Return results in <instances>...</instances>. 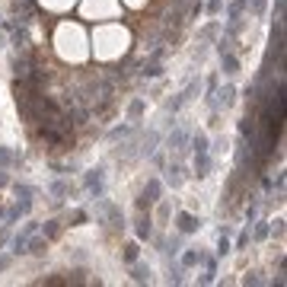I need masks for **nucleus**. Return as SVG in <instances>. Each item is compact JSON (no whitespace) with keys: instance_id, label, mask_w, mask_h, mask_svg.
<instances>
[{"instance_id":"nucleus-1","label":"nucleus","mask_w":287,"mask_h":287,"mask_svg":"<svg viewBox=\"0 0 287 287\" xmlns=\"http://www.w3.org/2000/svg\"><path fill=\"white\" fill-rule=\"evenodd\" d=\"M160 201H163V182L157 176H150L144 191H140V198H137V211H150L153 205H160Z\"/></svg>"},{"instance_id":"nucleus-2","label":"nucleus","mask_w":287,"mask_h":287,"mask_svg":"<svg viewBox=\"0 0 287 287\" xmlns=\"http://www.w3.org/2000/svg\"><path fill=\"white\" fill-rule=\"evenodd\" d=\"M83 188L90 198H105V173L102 169H87L83 176Z\"/></svg>"},{"instance_id":"nucleus-3","label":"nucleus","mask_w":287,"mask_h":287,"mask_svg":"<svg viewBox=\"0 0 287 287\" xmlns=\"http://www.w3.org/2000/svg\"><path fill=\"white\" fill-rule=\"evenodd\" d=\"M198 230H201V217H198V214H191V211H179L176 214V233L188 236V233H198Z\"/></svg>"},{"instance_id":"nucleus-4","label":"nucleus","mask_w":287,"mask_h":287,"mask_svg":"<svg viewBox=\"0 0 287 287\" xmlns=\"http://www.w3.org/2000/svg\"><path fill=\"white\" fill-rule=\"evenodd\" d=\"M32 233H39V220H26V226L13 236V249H10V252H13V255H26V243H29Z\"/></svg>"},{"instance_id":"nucleus-5","label":"nucleus","mask_w":287,"mask_h":287,"mask_svg":"<svg viewBox=\"0 0 287 287\" xmlns=\"http://www.w3.org/2000/svg\"><path fill=\"white\" fill-rule=\"evenodd\" d=\"M188 137H191V134H188L185 128H176L173 134L166 137V150L176 153V160H179V157H185V144H188Z\"/></svg>"},{"instance_id":"nucleus-6","label":"nucleus","mask_w":287,"mask_h":287,"mask_svg":"<svg viewBox=\"0 0 287 287\" xmlns=\"http://www.w3.org/2000/svg\"><path fill=\"white\" fill-rule=\"evenodd\" d=\"M198 90H201V83H198V80H191V83H188V87H185V90H182V93H179V96H176V99L169 102V112H179V109H182V105H185V102H191V96H195Z\"/></svg>"},{"instance_id":"nucleus-7","label":"nucleus","mask_w":287,"mask_h":287,"mask_svg":"<svg viewBox=\"0 0 287 287\" xmlns=\"http://www.w3.org/2000/svg\"><path fill=\"white\" fill-rule=\"evenodd\" d=\"M201 252H205V249H179V265H182L185 271L201 265Z\"/></svg>"},{"instance_id":"nucleus-8","label":"nucleus","mask_w":287,"mask_h":287,"mask_svg":"<svg viewBox=\"0 0 287 287\" xmlns=\"http://www.w3.org/2000/svg\"><path fill=\"white\" fill-rule=\"evenodd\" d=\"M48 252V239L39 236V233H32L29 236V243H26V255H35V259H42Z\"/></svg>"},{"instance_id":"nucleus-9","label":"nucleus","mask_w":287,"mask_h":287,"mask_svg":"<svg viewBox=\"0 0 287 287\" xmlns=\"http://www.w3.org/2000/svg\"><path fill=\"white\" fill-rule=\"evenodd\" d=\"M220 70L226 77H236L239 74V58L233 51H220Z\"/></svg>"},{"instance_id":"nucleus-10","label":"nucleus","mask_w":287,"mask_h":287,"mask_svg":"<svg viewBox=\"0 0 287 287\" xmlns=\"http://www.w3.org/2000/svg\"><path fill=\"white\" fill-rule=\"evenodd\" d=\"M195 176H198V179H208V176H211V150L195 153Z\"/></svg>"},{"instance_id":"nucleus-11","label":"nucleus","mask_w":287,"mask_h":287,"mask_svg":"<svg viewBox=\"0 0 287 287\" xmlns=\"http://www.w3.org/2000/svg\"><path fill=\"white\" fill-rule=\"evenodd\" d=\"M182 173H185V169H182V163L173 160V163H169V169H166V182H169L173 188H179V185H182V179H185Z\"/></svg>"},{"instance_id":"nucleus-12","label":"nucleus","mask_w":287,"mask_h":287,"mask_svg":"<svg viewBox=\"0 0 287 287\" xmlns=\"http://www.w3.org/2000/svg\"><path fill=\"white\" fill-rule=\"evenodd\" d=\"M16 191V201H22V205H32V195H35V188L29 182H10Z\"/></svg>"},{"instance_id":"nucleus-13","label":"nucleus","mask_w":287,"mask_h":287,"mask_svg":"<svg viewBox=\"0 0 287 287\" xmlns=\"http://www.w3.org/2000/svg\"><path fill=\"white\" fill-rule=\"evenodd\" d=\"M131 281H134V284H147V281H150V265L131 262Z\"/></svg>"},{"instance_id":"nucleus-14","label":"nucleus","mask_w":287,"mask_h":287,"mask_svg":"<svg viewBox=\"0 0 287 287\" xmlns=\"http://www.w3.org/2000/svg\"><path fill=\"white\" fill-rule=\"evenodd\" d=\"M249 233H252L255 239H268L271 236V220H252L249 223Z\"/></svg>"},{"instance_id":"nucleus-15","label":"nucleus","mask_w":287,"mask_h":287,"mask_svg":"<svg viewBox=\"0 0 287 287\" xmlns=\"http://www.w3.org/2000/svg\"><path fill=\"white\" fill-rule=\"evenodd\" d=\"M150 236H153V217L147 214V217H140V220H137V239L144 243V239H150Z\"/></svg>"},{"instance_id":"nucleus-16","label":"nucleus","mask_w":287,"mask_h":287,"mask_svg":"<svg viewBox=\"0 0 287 287\" xmlns=\"http://www.w3.org/2000/svg\"><path fill=\"white\" fill-rule=\"evenodd\" d=\"M102 208H105V214L112 217V226H118V230H122V226H125V214L118 211V208L112 205V201H102Z\"/></svg>"},{"instance_id":"nucleus-17","label":"nucleus","mask_w":287,"mask_h":287,"mask_svg":"<svg viewBox=\"0 0 287 287\" xmlns=\"http://www.w3.org/2000/svg\"><path fill=\"white\" fill-rule=\"evenodd\" d=\"M122 259H125V265H131V262H137V259H140V239H134V243H128V246H125Z\"/></svg>"},{"instance_id":"nucleus-18","label":"nucleus","mask_w":287,"mask_h":287,"mask_svg":"<svg viewBox=\"0 0 287 287\" xmlns=\"http://www.w3.org/2000/svg\"><path fill=\"white\" fill-rule=\"evenodd\" d=\"M10 163L19 166V163H22V157H19V153H13V150H7V147H0V169H7Z\"/></svg>"},{"instance_id":"nucleus-19","label":"nucleus","mask_w":287,"mask_h":287,"mask_svg":"<svg viewBox=\"0 0 287 287\" xmlns=\"http://www.w3.org/2000/svg\"><path fill=\"white\" fill-rule=\"evenodd\" d=\"M42 236L45 239H58V236H61V220H48L42 226Z\"/></svg>"},{"instance_id":"nucleus-20","label":"nucleus","mask_w":287,"mask_h":287,"mask_svg":"<svg viewBox=\"0 0 287 287\" xmlns=\"http://www.w3.org/2000/svg\"><path fill=\"white\" fill-rule=\"evenodd\" d=\"M51 195H54L58 201H61V198H67V195H70V185L64 182V179H54V182H51Z\"/></svg>"},{"instance_id":"nucleus-21","label":"nucleus","mask_w":287,"mask_h":287,"mask_svg":"<svg viewBox=\"0 0 287 287\" xmlns=\"http://www.w3.org/2000/svg\"><path fill=\"white\" fill-rule=\"evenodd\" d=\"M230 252H233V246H230V233H220V239H217V259L230 255Z\"/></svg>"},{"instance_id":"nucleus-22","label":"nucleus","mask_w":287,"mask_h":287,"mask_svg":"<svg viewBox=\"0 0 287 287\" xmlns=\"http://www.w3.org/2000/svg\"><path fill=\"white\" fill-rule=\"evenodd\" d=\"M90 220V214L87 211H83V208H77L74 214H70V226H83V223H87Z\"/></svg>"},{"instance_id":"nucleus-23","label":"nucleus","mask_w":287,"mask_h":287,"mask_svg":"<svg viewBox=\"0 0 287 287\" xmlns=\"http://www.w3.org/2000/svg\"><path fill=\"white\" fill-rule=\"evenodd\" d=\"M249 239H252V233H249V223H246L243 230H239V236H236V246H233V249H246V246H249Z\"/></svg>"},{"instance_id":"nucleus-24","label":"nucleus","mask_w":287,"mask_h":287,"mask_svg":"<svg viewBox=\"0 0 287 287\" xmlns=\"http://www.w3.org/2000/svg\"><path fill=\"white\" fill-rule=\"evenodd\" d=\"M243 284H252V287H259V284H265V278H262L259 271H249L246 278H243Z\"/></svg>"},{"instance_id":"nucleus-25","label":"nucleus","mask_w":287,"mask_h":287,"mask_svg":"<svg viewBox=\"0 0 287 287\" xmlns=\"http://www.w3.org/2000/svg\"><path fill=\"white\" fill-rule=\"evenodd\" d=\"M128 115H131V118H140V115H144V99H134V102H131Z\"/></svg>"},{"instance_id":"nucleus-26","label":"nucleus","mask_w":287,"mask_h":287,"mask_svg":"<svg viewBox=\"0 0 287 287\" xmlns=\"http://www.w3.org/2000/svg\"><path fill=\"white\" fill-rule=\"evenodd\" d=\"M205 10H208L211 16H217L220 10H223V0H208V4H205Z\"/></svg>"},{"instance_id":"nucleus-27","label":"nucleus","mask_w":287,"mask_h":287,"mask_svg":"<svg viewBox=\"0 0 287 287\" xmlns=\"http://www.w3.org/2000/svg\"><path fill=\"white\" fill-rule=\"evenodd\" d=\"M128 134H131V128H128V125H118V128H112V134H109V137L118 140V137H128Z\"/></svg>"},{"instance_id":"nucleus-28","label":"nucleus","mask_w":287,"mask_h":287,"mask_svg":"<svg viewBox=\"0 0 287 287\" xmlns=\"http://www.w3.org/2000/svg\"><path fill=\"white\" fill-rule=\"evenodd\" d=\"M10 265H13V252H10V255H7V252H0V271H7Z\"/></svg>"},{"instance_id":"nucleus-29","label":"nucleus","mask_w":287,"mask_h":287,"mask_svg":"<svg viewBox=\"0 0 287 287\" xmlns=\"http://www.w3.org/2000/svg\"><path fill=\"white\" fill-rule=\"evenodd\" d=\"M265 7H268V0H252V13H255V16L265 13Z\"/></svg>"},{"instance_id":"nucleus-30","label":"nucleus","mask_w":287,"mask_h":287,"mask_svg":"<svg viewBox=\"0 0 287 287\" xmlns=\"http://www.w3.org/2000/svg\"><path fill=\"white\" fill-rule=\"evenodd\" d=\"M10 233H13V226H10V223H4V226H0V246H4L7 239H10Z\"/></svg>"},{"instance_id":"nucleus-31","label":"nucleus","mask_w":287,"mask_h":287,"mask_svg":"<svg viewBox=\"0 0 287 287\" xmlns=\"http://www.w3.org/2000/svg\"><path fill=\"white\" fill-rule=\"evenodd\" d=\"M214 274H217V271H208V268H205V274L198 278V284H214Z\"/></svg>"},{"instance_id":"nucleus-32","label":"nucleus","mask_w":287,"mask_h":287,"mask_svg":"<svg viewBox=\"0 0 287 287\" xmlns=\"http://www.w3.org/2000/svg\"><path fill=\"white\" fill-rule=\"evenodd\" d=\"M10 182H13V179H10V173H7V169H0V188H7Z\"/></svg>"},{"instance_id":"nucleus-33","label":"nucleus","mask_w":287,"mask_h":287,"mask_svg":"<svg viewBox=\"0 0 287 287\" xmlns=\"http://www.w3.org/2000/svg\"><path fill=\"white\" fill-rule=\"evenodd\" d=\"M4 214H7V211H4V208H0V223H4Z\"/></svg>"}]
</instances>
